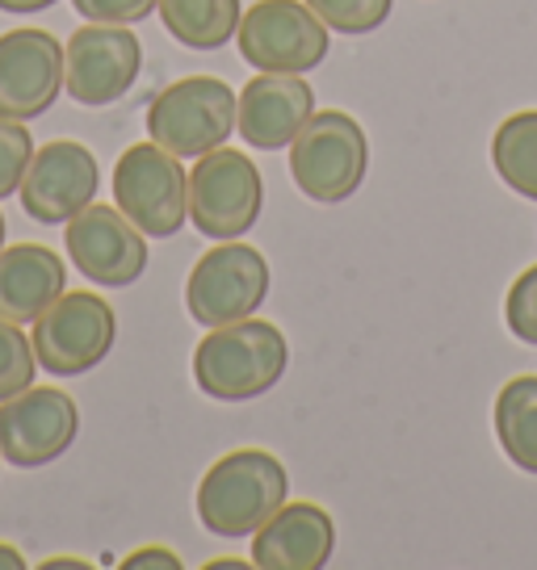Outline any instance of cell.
Returning a JSON list of instances; mask_svg holds the SVG:
<instances>
[{"label": "cell", "mask_w": 537, "mask_h": 570, "mask_svg": "<svg viewBox=\"0 0 537 570\" xmlns=\"http://www.w3.org/2000/svg\"><path fill=\"white\" fill-rule=\"evenodd\" d=\"M286 336L268 320H235L211 327L194 348V382L218 403H248L268 394L286 374Z\"/></svg>", "instance_id": "6da1fadb"}, {"label": "cell", "mask_w": 537, "mask_h": 570, "mask_svg": "<svg viewBox=\"0 0 537 570\" xmlns=\"http://www.w3.org/2000/svg\"><path fill=\"white\" fill-rule=\"evenodd\" d=\"M286 465L273 453L235 449L218 458L197 487V520L215 537H252L286 503Z\"/></svg>", "instance_id": "7a4b0ae2"}, {"label": "cell", "mask_w": 537, "mask_h": 570, "mask_svg": "<svg viewBox=\"0 0 537 570\" xmlns=\"http://www.w3.org/2000/svg\"><path fill=\"white\" fill-rule=\"evenodd\" d=\"M365 173H370V139L358 118L344 109L311 114L290 142V177L311 202L336 206L358 194Z\"/></svg>", "instance_id": "3957f363"}, {"label": "cell", "mask_w": 537, "mask_h": 570, "mask_svg": "<svg viewBox=\"0 0 537 570\" xmlns=\"http://www.w3.org/2000/svg\"><path fill=\"white\" fill-rule=\"evenodd\" d=\"M235 130V92L218 76L173 80L147 106V135L180 160H197L227 142Z\"/></svg>", "instance_id": "277c9868"}, {"label": "cell", "mask_w": 537, "mask_h": 570, "mask_svg": "<svg viewBox=\"0 0 537 570\" xmlns=\"http://www.w3.org/2000/svg\"><path fill=\"white\" fill-rule=\"evenodd\" d=\"M114 202L147 239H173L189 218V173L160 142H135L114 164Z\"/></svg>", "instance_id": "5b68a950"}, {"label": "cell", "mask_w": 537, "mask_h": 570, "mask_svg": "<svg viewBox=\"0 0 537 570\" xmlns=\"http://www.w3.org/2000/svg\"><path fill=\"white\" fill-rule=\"evenodd\" d=\"M118 340V315L101 294H59L35 320V356L51 377H76L101 365Z\"/></svg>", "instance_id": "8992f818"}, {"label": "cell", "mask_w": 537, "mask_h": 570, "mask_svg": "<svg viewBox=\"0 0 537 570\" xmlns=\"http://www.w3.org/2000/svg\"><path fill=\"white\" fill-rule=\"evenodd\" d=\"M265 206L261 168L235 147H215L197 156L189 173V223L206 239H240L256 227Z\"/></svg>", "instance_id": "52a82bcc"}, {"label": "cell", "mask_w": 537, "mask_h": 570, "mask_svg": "<svg viewBox=\"0 0 537 570\" xmlns=\"http://www.w3.org/2000/svg\"><path fill=\"white\" fill-rule=\"evenodd\" d=\"M268 298V261L240 239H218L185 282V306L202 327L248 320Z\"/></svg>", "instance_id": "ba28073f"}, {"label": "cell", "mask_w": 537, "mask_h": 570, "mask_svg": "<svg viewBox=\"0 0 537 570\" xmlns=\"http://www.w3.org/2000/svg\"><path fill=\"white\" fill-rule=\"evenodd\" d=\"M235 38L256 71H311L328 59V26L303 0H256Z\"/></svg>", "instance_id": "9c48e42d"}, {"label": "cell", "mask_w": 537, "mask_h": 570, "mask_svg": "<svg viewBox=\"0 0 537 570\" xmlns=\"http://www.w3.org/2000/svg\"><path fill=\"white\" fill-rule=\"evenodd\" d=\"M144 68V47L126 26H80L64 47V89L80 106H114Z\"/></svg>", "instance_id": "30bf717a"}, {"label": "cell", "mask_w": 537, "mask_h": 570, "mask_svg": "<svg viewBox=\"0 0 537 570\" xmlns=\"http://www.w3.org/2000/svg\"><path fill=\"white\" fill-rule=\"evenodd\" d=\"M76 432H80L76 399L55 386H26L0 403V458L18 470H38L64 458Z\"/></svg>", "instance_id": "8fae6325"}, {"label": "cell", "mask_w": 537, "mask_h": 570, "mask_svg": "<svg viewBox=\"0 0 537 570\" xmlns=\"http://www.w3.org/2000/svg\"><path fill=\"white\" fill-rule=\"evenodd\" d=\"M64 248L85 273V282L114 289L135 285L147 268V235L118 206H85L76 218H68Z\"/></svg>", "instance_id": "7c38bea8"}, {"label": "cell", "mask_w": 537, "mask_h": 570, "mask_svg": "<svg viewBox=\"0 0 537 570\" xmlns=\"http://www.w3.org/2000/svg\"><path fill=\"white\" fill-rule=\"evenodd\" d=\"M64 92V42L38 26L0 35V118H42Z\"/></svg>", "instance_id": "4fadbf2b"}, {"label": "cell", "mask_w": 537, "mask_h": 570, "mask_svg": "<svg viewBox=\"0 0 537 570\" xmlns=\"http://www.w3.org/2000/svg\"><path fill=\"white\" fill-rule=\"evenodd\" d=\"M97 185H101V173H97L89 147L72 139H55L35 151L18 194L26 214L51 227V223H68L85 206H92Z\"/></svg>", "instance_id": "5bb4252c"}, {"label": "cell", "mask_w": 537, "mask_h": 570, "mask_svg": "<svg viewBox=\"0 0 537 570\" xmlns=\"http://www.w3.org/2000/svg\"><path fill=\"white\" fill-rule=\"evenodd\" d=\"M311 114H315V92L303 80V71H261L235 97V130L248 147L261 151L290 147Z\"/></svg>", "instance_id": "9a60e30c"}, {"label": "cell", "mask_w": 537, "mask_h": 570, "mask_svg": "<svg viewBox=\"0 0 537 570\" xmlns=\"http://www.w3.org/2000/svg\"><path fill=\"white\" fill-rule=\"evenodd\" d=\"M336 524L320 503H282L252 533V567L261 570H320L332 562Z\"/></svg>", "instance_id": "2e32d148"}, {"label": "cell", "mask_w": 537, "mask_h": 570, "mask_svg": "<svg viewBox=\"0 0 537 570\" xmlns=\"http://www.w3.org/2000/svg\"><path fill=\"white\" fill-rule=\"evenodd\" d=\"M68 289L64 256L42 244L0 248V320L35 323Z\"/></svg>", "instance_id": "e0dca14e"}, {"label": "cell", "mask_w": 537, "mask_h": 570, "mask_svg": "<svg viewBox=\"0 0 537 570\" xmlns=\"http://www.w3.org/2000/svg\"><path fill=\"white\" fill-rule=\"evenodd\" d=\"M164 30L189 51H218L240 30L244 4L240 0H160Z\"/></svg>", "instance_id": "ac0fdd59"}, {"label": "cell", "mask_w": 537, "mask_h": 570, "mask_svg": "<svg viewBox=\"0 0 537 570\" xmlns=\"http://www.w3.org/2000/svg\"><path fill=\"white\" fill-rule=\"evenodd\" d=\"M496 436L508 462L525 474H537V374L504 382V391L496 394Z\"/></svg>", "instance_id": "d6986e66"}, {"label": "cell", "mask_w": 537, "mask_h": 570, "mask_svg": "<svg viewBox=\"0 0 537 570\" xmlns=\"http://www.w3.org/2000/svg\"><path fill=\"white\" fill-rule=\"evenodd\" d=\"M491 164L512 194L537 202V109L504 118L491 135Z\"/></svg>", "instance_id": "ffe728a7"}, {"label": "cell", "mask_w": 537, "mask_h": 570, "mask_svg": "<svg viewBox=\"0 0 537 570\" xmlns=\"http://www.w3.org/2000/svg\"><path fill=\"white\" fill-rule=\"evenodd\" d=\"M391 4L394 0H306V9L336 35H370L378 30L382 21L391 18Z\"/></svg>", "instance_id": "44dd1931"}, {"label": "cell", "mask_w": 537, "mask_h": 570, "mask_svg": "<svg viewBox=\"0 0 537 570\" xmlns=\"http://www.w3.org/2000/svg\"><path fill=\"white\" fill-rule=\"evenodd\" d=\"M35 370H38L35 344L26 340L21 323L0 320V403L26 391L35 382Z\"/></svg>", "instance_id": "7402d4cb"}, {"label": "cell", "mask_w": 537, "mask_h": 570, "mask_svg": "<svg viewBox=\"0 0 537 570\" xmlns=\"http://www.w3.org/2000/svg\"><path fill=\"white\" fill-rule=\"evenodd\" d=\"M30 160H35V139H30V130L21 122L0 118V202L21 189Z\"/></svg>", "instance_id": "603a6c76"}, {"label": "cell", "mask_w": 537, "mask_h": 570, "mask_svg": "<svg viewBox=\"0 0 537 570\" xmlns=\"http://www.w3.org/2000/svg\"><path fill=\"white\" fill-rule=\"evenodd\" d=\"M504 323L520 344H534L537 348V265H529L520 273L508 298H504Z\"/></svg>", "instance_id": "cb8c5ba5"}, {"label": "cell", "mask_w": 537, "mask_h": 570, "mask_svg": "<svg viewBox=\"0 0 537 570\" xmlns=\"http://www.w3.org/2000/svg\"><path fill=\"white\" fill-rule=\"evenodd\" d=\"M76 13H85L89 21L101 26H130V21H144L156 13L160 0H72Z\"/></svg>", "instance_id": "d4e9b609"}, {"label": "cell", "mask_w": 537, "mask_h": 570, "mask_svg": "<svg viewBox=\"0 0 537 570\" xmlns=\"http://www.w3.org/2000/svg\"><path fill=\"white\" fill-rule=\"evenodd\" d=\"M123 570H180V558L164 546H144L130 558H123Z\"/></svg>", "instance_id": "484cf974"}, {"label": "cell", "mask_w": 537, "mask_h": 570, "mask_svg": "<svg viewBox=\"0 0 537 570\" xmlns=\"http://www.w3.org/2000/svg\"><path fill=\"white\" fill-rule=\"evenodd\" d=\"M55 0H0V13H42Z\"/></svg>", "instance_id": "4316f807"}, {"label": "cell", "mask_w": 537, "mask_h": 570, "mask_svg": "<svg viewBox=\"0 0 537 570\" xmlns=\"http://www.w3.org/2000/svg\"><path fill=\"white\" fill-rule=\"evenodd\" d=\"M21 567H26V558H21L18 546H4L0 541V570H21Z\"/></svg>", "instance_id": "83f0119b"}, {"label": "cell", "mask_w": 537, "mask_h": 570, "mask_svg": "<svg viewBox=\"0 0 537 570\" xmlns=\"http://www.w3.org/2000/svg\"><path fill=\"white\" fill-rule=\"evenodd\" d=\"M85 567H89L85 558H47L42 562V570H85Z\"/></svg>", "instance_id": "f1b7e54d"}, {"label": "cell", "mask_w": 537, "mask_h": 570, "mask_svg": "<svg viewBox=\"0 0 537 570\" xmlns=\"http://www.w3.org/2000/svg\"><path fill=\"white\" fill-rule=\"evenodd\" d=\"M232 567H244V562H235V558H223V562H211V570H232Z\"/></svg>", "instance_id": "f546056e"}, {"label": "cell", "mask_w": 537, "mask_h": 570, "mask_svg": "<svg viewBox=\"0 0 537 570\" xmlns=\"http://www.w3.org/2000/svg\"><path fill=\"white\" fill-rule=\"evenodd\" d=\"M0 248H4V214H0Z\"/></svg>", "instance_id": "4dcf8cb0"}]
</instances>
